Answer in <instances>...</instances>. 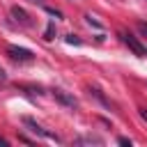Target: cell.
Segmentation results:
<instances>
[{
    "label": "cell",
    "mask_w": 147,
    "mask_h": 147,
    "mask_svg": "<svg viewBox=\"0 0 147 147\" xmlns=\"http://www.w3.org/2000/svg\"><path fill=\"white\" fill-rule=\"evenodd\" d=\"M140 117H142V119L147 122V108H140Z\"/></svg>",
    "instance_id": "obj_16"
},
{
    "label": "cell",
    "mask_w": 147,
    "mask_h": 147,
    "mask_svg": "<svg viewBox=\"0 0 147 147\" xmlns=\"http://www.w3.org/2000/svg\"><path fill=\"white\" fill-rule=\"evenodd\" d=\"M5 53H7L11 60H16V62H32V60H34V53H32L30 48H23V46H16V44H9V46L5 48Z\"/></svg>",
    "instance_id": "obj_2"
},
{
    "label": "cell",
    "mask_w": 147,
    "mask_h": 147,
    "mask_svg": "<svg viewBox=\"0 0 147 147\" xmlns=\"http://www.w3.org/2000/svg\"><path fill=\"white\" fill-rule=\"evenodd\" d=\"M11 18H14L16 23L25 25V28H30V25H32V16H30L23 7H18V5H14V7H11Z\"/></svg>",
    "instance_id": "obj_4"
},
{
    "label": "cell",
    "mask_w": 147,
    "mask_h": 147,
    "mask_svg": "<svg viewBox=\"0 0 147 147\" xmlns=\"http://www.w3.org/2000/svg\"><path fill=\"white\" fill-rule=\"evenodd\" d=\"M90 94H92V96H96V99H99V101H101L106 108H115V106L110 103V99H106V96L101 94V90H99V87H90Z\"/></svg>",
    "instance_id": "obj_6"
},
{
    "label": "cell",
    "mask_w": 147,
    "mask_h": 147,
    "mask_svg": "<svg viewBox=\"0 0 147 147\" xmlns=\"http://www.w3.org/2000/svg\"><path fill=\"white\" fill-rule=\"evenodd\" d=\"M138 30H140L142 34H147V23H138Z\"/></svg>",
    "instance_id": "obj_13"
},
{
    "label": "cell",
    "mask_w": 147,
    "mask_h": 147,
    "mask_svg": "<svg viewBox=\"0 0 147 147\" xmlns=\"http://www.w3.org/2000/svg\"><path fill=\"white\" fill-rule=\"evenodd\" d=\"M85 21H87V25H92V28H96V30H101V23H99V21H96V18H94L92 14H87V16H85Z\"/></svg>",
    "instance_id": "obj_8"
},
{
    "label": "cell",
    "mask_w": 147,
    "mask_h": 147,
    "mask_svg": "<svg viewBox=\"0 0 147 147\" xmlns=\"http://www.w3.org/2000/svg\"><path fill=\"white\" fill-rule=\"evenodd\" d=\"M7 145H9V140H7V138H2V136H0V147H7Z\"/></svg>",
    "instance_id": "obj_15"
},
{
    "label": "cell",
    "mask_w": 147,
    "mask_h": 147,
    "mask_svg": "<svg viewBox=\"0 0 147 147\" xmlns=\"http://www.w3.org/2000/svg\"><path fill=\"white\" fill-rule=\"evenodd\" d=\"M103 140L101 138H94V136H85V138H78L76 145H101Z\"/></svg>",
    "instance_id": "obj_7"
},
{
    "label": "cell",
    "mask_w": 147,
    "mask_h": 147,
    "mask_svg": "<svg viewBox=\"0 0 147 147\" xmlns=\"http://www.w3.org/2000/svg\"><path fill=\"white\" fill-rule=\"evenodd\" d=\"M30 2H34V5H44V0H30Z\"/></svg>",
    "instance_id": "obj_17"
},
{
    "label": "cell",
    "mask_w": 147,
    "mask_h": 147,
    "mask_svg": "<svg viewBox=\"0 0 147 147\" xmlns=\"http://www.w3.org/2000/svg\"><path fill=\"white\" fill-rule=\"evenodd\" d=\"M53 96L62 103V106H67V108H76V96H71L69 92H64V90H53Z\"/></svg>",
    "instance_id": "obj_5"
},
{
    "label": "cell",
    "mask_w": 147,
    "mask_h": 147,
    "mask_svg": "<svg viewBox=\"0 0 147 147\" xmlns=\"http://www.w3.org/2000/svg\"><path fill=\"white\" fill-rule=\"evenodd\" d=\"M21 122H23V126H28V131H32L34 136H39V138H46V140H53V142H60V138L55 136V133H51V131H46L39 122H34L32 117H21Z\"/></svg>",
    "instance_id": "obj_1"
},
{
    "label": "cell",
    "mask_w": 147,
    "mask_h": 147,
    "mask_svg": "<svg viewBox=\"0 0 147 147\" xmlns=\"http://www.w3.org/2000/svg\"><path fill=\"white\" fill-rule=\"evenodd\" d=\"M119 39L124 41V46H129V51H131L133 55H138V57H145V55H147V48H145L131 32H119Z\"/></svg>",
    "instance_id": "obj_3"
},
{
    "label": "cell",
    "mask_w": 147,
    "mask_h": 147,
    "mask_svg": "<svg viewBox=\"0 0 147 147\" xmlns=\"http://www.w3.org/2000/svg\"><path fill=\"white\" fill-rule=\"evenodd\" d=\"M44 9H46L51 16H55V18H62V11H60V9H55V7H44Z\"/></svg>",
    "instance_id": "obj_10"
},
{
    "label": "cell",
    "mask_w": 147,
    "mask_h": 147,
    "mask_svg": "<svg viewBox=\"0 0 147 147\" xmlns=\"http://www.w3.org/2000/svg\"><path fill=\"white\" fill-rule=\"evenodd\" d=\"M53 30H55V25L48 23V28H46V32H44V39H53Z\"/></svg>",
    "instance_id": "obj_11"
},
{
    "label": "cell",
    "mask_w": 147,
    "mask_h": 147,
    "mask_svg": "<svg viewBox=\"0 0 147 147\" xmlns=\"http://www.w3.org/2000/svg\"><path fill=\"white\" fill-rule=\"evenodd\" d=\"M5 80H7V74H5V69L0 67V83H5Z\"/></svg>",
    "instance_id": "obj_14"
},
{
    "label": "cell",
    "mask_w": 147,
    "mask_h": 147,
    "mask_svg": "<svg viewBox=\"0 0 147 147\" xmlns=\"http://www.w3.org/2000/svg\"><path fill=\"white\" fill-rule=\"evenodd\" d=\"M117 142H119V145H129V147H131V140H129V138H117Z\"/></svg>",
    "instance_id": "obj_12"
},
{
    "label": "cell",
    "mask_w": 147,
    "mask_h": 147,
    "mask_svg": "<svg viewBox=\"0 0 147 147\" xmlns=\"http://www.w3.org/2000/svg\"><path fill=\"white\" fill-rule=\"evenodd\" d=\"M67 44H74V46H80L83 41L78 39V34H67Z\"/></svg>",
    "instance_id": "obj_9"
}]
</instances>
